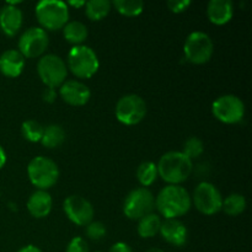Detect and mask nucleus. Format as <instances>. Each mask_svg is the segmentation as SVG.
<instances>
[{"label": "nucleus", "mask_w": 252, "mask_h": 252, "mask_svg": "<svg viewBox=\"0 0 252 252\" xmlns=\"http://www.w3.org/2000/svg\"><path fill=\"white\" fill-rule=\"evenodd\" d=\"M155 207L165 219H177L191 209V194L181 185H167L155 198Z\"/></svg>", "instance_id": "nucleus-1"}, {"label": "nucleus", "mask_w": 252, "mask_h": 252, "mask_svg": "<svg viewBox=\"0 0 252 252\" xmlns=\"http://www.w3.org/2000/svg\"><path fill=\"white\" fill-rule=\"evenodd\" d=\"M158 175L169 185L186 181L193 171V162L182 152H167L157 164Z\"/></svg>", "instance_id": "nucleus-2"}, {"label": "nucleus", "mask_w": 252, "mask_h": 252, "mask_svg": "<svg viewBox=\"0 0 252 252\" xmlns=\"http://www.w3.org/2000/svg\"><path fill=\"white\" fill-rule=\"evenodd\" d=\"M34 12L44 31H58L69 22V7L61 0H42L36 5Z\"/></svg>", "instance_id": "nucleus-3"}, {"label": "nucleus", "mask_w": 252, "mask_h": 252, "mask_svg": "<svg viewBox=\"0 0 252 252\" xmlns=\"http://www.w3.org/2000/svg\"><path fill=\"white\" fill-rule=\"evenodd\" d=\"M66 68L79 79H90L97 73L100 68L97 54L91 47L81 44L74 46L69 51L66 59Z\"/></svg>", "instance_id": "nucleus-4"}, {"label": "nucleus", "mask_w": 252, "mask_h": 252, "mask_svg": "<svg viewBox=\"0 0 252 252\" xmlns=\"http://www.w3.org/2000/svg\"><path fill=\"white\" fill-rule=\"evenodd\" d=\"M27 176L37 189L47 191L57 184L59 179V167L47 157L33 158L27 166Z\"/></svg>", "instance_id": "nucleus-5"}, {"label": "nucleus", "mask_w": 252, "mask_h": 252, "mask_svg": "<svg viewBox=\"0 0 252 252\" xmlns=\"http://www.w3.org/2000/svg\"><path fill=\"white\" fill-rule=\"evenodd\" d=\"M37 73L47 88L56 89L65 81L68 68L63 59L56 54H44L38 59Z\"/></svg>", "instance_id": "nucleus-6"}, {"label": "nucleus", "mask_w": 252, "mask_h": 252, "mask_svg": "<svg viewBox=\"0 0 252 252\" xmlns=\"http://www.w3.org/2000/svg\"><path fill=\"white\" fill-rule=\"evenodd\" d=\"M214 52V44L211 37L201 31L192 32L187 36L184 44L185 58L192 64H206L211 61Z\"/></svg>", "instance_id": "nucleus-7"}, {"label": "nucleus", "mask_w": 252, "mask_h": 252, "mask_svg": "<svg viewBox=\"0 0 252 252\" xmlns=\"http://www.w3.org/2000/svg\"><path fill=\"white\" fill-rule=\"evenodd\" d=\"M154 208V196L145 187L132 189L123 202V213L132 220H139L143 217L153 213Z\"/></svg>", "instance_id": "nucleus-8"}, {"label": "nucleus", "mask_w": 252, "mask_h": 252, "mask_svg": "<svg viewBox=\"0 0 252 252\" xmlns=\"http://www.w3.org/2000/svg\"><path fill=\"white\" fill-rule=\"evenodd\" d=\"M115 115L122 125L135 126L144 120L147 115V103L142 96L128 94L117 101Z\"/></svg>", "instance_id": "nucleus-9"}, {"label": "nucleus", "mask_w": 252, "mask_h": 252, "mask_svg": "<svg viewBox=\"0 0 252 252\" xmlns=\"http://www.w3.org/2000/svg\"><path fill=\"white\" fill-rule=\"evenodd\" d=\"M214 117L225 125H236L245 116V103L236 95H221L212 105Z\"/></svg>", "instance_id": "nucleus-10"}, {"label": "nucleus", "mask_w": 252, "mask_h": 252, "mask_svg": "<svg viewBox=\"0 0 252 252\" xmlns=\"http://www.w3.org/2000/svg\"><path fill=\"white\" fill-rule=\"evenodd\" d=\"M191 198L197 211L204 216H213L221 211L223 197L220 191L211 182L204 181L197 185Z\"/></svg>", "instance_id": "nucleus-11"}, {"label": "nucleus", "mask_w": 252, "mask_h": 252, "mask_svg": "<svg viewBox=\"0 0 252 252\" xmlns=\"http://www.w3.org/2000/svg\"><path fill=\"white\" fill-rule=\"evenodd\" d=\"M48 44L49 38L47 31L41 27H30L20 37L17 51L24 56V58H41L48 48Z\"/></svg>", "instance_id": "nucleus-12"}, {"label": "nucleus", "mask_w": 252, "mask_h": 252, "mask_svg": "<svg viewBox=\"0 0 252 252\" xmlns=\"http://www.w3.org/2000/svg\"><path fill=\"white\" fill-rule=\"evenodd\" d=\"M63 209L69 220L78 226H86L91 223L95 211L90 202L79 194H71L64 199Z\"/></svg>", "instance_id": "nucleus-13"}, {"label": "nucleus", "mask_w": 252, "mask_h": 252, "mask_svg": "<svg viewBox=\"0 0 252 252\" xmlns=\"http://www.w3.org/2000/svg\"><path fill=\"white\" fill-rule=\"evenodd\" d=\"M59 95L64 102L70 106L86 105L91 97V91L88 85L78 80H65L59 86Z\"/></svg>", "instance_id": "nucleus-14"}, {"label": "nucleus", "mask_w": 252, "mask_h": 252, "mask_svg": "<svg viewBox=\"0 0 252 252\" xmlns=\"http://www.w3.org/2000/svg\"><path fill=\"white\" fill-rule=\"evenodd\" d=\"M159 234L167 244L176 248L184 246L189 239V230L179 219H165L161 221Z\"/></svg>", "instance_id": "nucleus-15"}, {"label": "nucleus", "mask_w": 252, "mask_h": 252, "mask_svg": "<svg viewBox=\"0 0 252 252\" xmlns=\"http://www.w3.org/2000/svg\"><path fill=\"white\" fill-rule=\"evenodd\" d=\"M22 21H24L22 11L16 5L7 2L0 9V29L6 36H16L21 30Z\"/></svg>", "instance_id": "nucleus-16"}, {"label": "nucleus", "mask_w": 252, "mask_h": 252, "mask_svg": "<svg viewBox=\"0 0 252 252\" xmlns=\"http://www.w3.org/2000/svg\"><path fill=\"white\" fill-rule=\"evenodd\" d=\"M27 211L33 218L42 219L49 216L53 207V199L47 191L37 189L30 196L27 201Z\"/></svg>", "instance_id": "nucleus-17"}, {"label": "nucleus", "mask_w": 252, "mask_h": 252, "mask_svg": "<svg viewBox=\"0 0 252 252\" xmlns=\"http://www.w3.org/2000/svg\"><path fill=\"white\" fill-rule=\"evenodd\" d=\"M207 15L212 24L223 26L234 16V5L230 0H211L207 6Z\"/></svg>", "instance_id": "nucleus-18"}, {"label": "nucleus", "mask_w": 252, "mask_h": 252, "mask_svg": "<svg viewBox=\"0 0 252 252\" xmlns=\"http://www.w3.org/2000/svg\"><path fill=\"white\" fill-rule=\"evenodd\" d=\"M25 68V58L17 49H7L0 56V71L7 78H17Z\"/></svg>", "instance_id": "nucleus-19"}, {"label": "nucleus", "mask_w": 252, "mask_h": 252, "mask_svg": "<svg viewBox=\"0 0 252 252\" xmlns=\"http://www.w3.org/2000/svg\"><path fill=\"white\" fill-rule=\"evenodd\" d=\"M62 30H63L64 38L66 39V42L73 44V47L81 46L89 36L88 27L80 21H69Z\"/></svg>", "instance_id": "nucleus-20"}, {"label": "nucleus", "mask_w": 252, "mask_h": 252, "mask_svg": "<svg viewBox=\"0 0 252 252\" xmlns=\"http://www.w3.org/2000/svg\"><path fill=\"white\" fill-rule=\"evenodd\" d=\"M161 218L160 216L155 213H150L148 216L143 217L139 219L138 223V235L143 239H150L158 235L160 231V226H161Z\"/></svg>", "instance_id": "nucleus-21"}, {"label": "nucleus", "mask_w": 252, "mask_h": 252, "mask_svg": "<svg viewBox=\"0 0 252 252\" xmlns=\"http://www.w3.org/2000/svg\"><path fill=\"white\" fill-rule=\"evenodd\" d=\"M65 130L59 125H49L44 127L43 137H42L41 143L43 147L48 149H56L61 147L65 142Z\"/></svg>", "instance_id": "nucleus-22"}, {"label": "nucleus", "mask_w": 252, "mask_h": 252, "mask_svg": "<svg viewBox=\"0 0 252 252\" xmlns=\"http://www.w3.org/2000/svg\"><path fill=\"white\" fill-rule=\"evenodd\" d=\"M112 2L108 0H90L85 2V15L91 21H101L111 11Z\"/></svg>", "instance_id": "nucleus-23"}, {"label": "nucleus", "mask_w": 252, "mask_h": 252, "mask_svg": "<svg viewBox=\"0 0 252 252\" xmlns=\"http://www.w3.org/2000/svg\"><path fill=\"white\" fill-rule=\"evenodd\" d=\"M248 207V202H246L245 196L240 193H231L225 199H223V204H221V209L225 212L228 216L236 217L244 213Z\"/></svg>", "instance_id": "nucleus-24"}, {"label": "nucleus", "mask_w": 252, "mask_h": 252, "mask_svg": "<svg viewBox=\"0 0 252 252\" xmlns=\"http://www.w3.org/2000/svg\"><path fill=\"white\" fill-rule=\"evenodd\" d=\"M158 167L157 164L153 161H144L138 166L137 179L143 187H149L157 181L158 179Z\"/></svg>", "instance_id": "nucleus-25"}, {"label": "nucleus", "mask_w": 252, "mask_h": 252, "mask_svg": "<svg viewBox=\"0 0 252 252\" xmlns=\"http://www.w3.org/2000/svg\"><path fill=\"white\" fill-rule=\"evenodd\" d=\"M112 5L121 15L127 17L138 16L144 11V2L142 0H115Z\"/></svg>", "instance_id": "nucleus-26"}, {"label": "nucleus", "mask_w": 252, "mask_h": 252, "mask_svg": "<svg viewBox=\"0 0 252 252\" xmlns=\"http://www.w3.org/2000/svg\"><path fill=\"white\" fill-rule=\"evenodd\" d=\"M43 132H44L43 126L34 120L25 121L21 126L22 137L31 143L41 142L42 137H43Z\"/></svg>", "instance_id": "nucleus-27"}, {"label": "nucleus", "mask_w": 252, "mask_h": 252, "mask_svg": "<svg viewBox=\"0 0 252 252\" xmlns=\"http://www.w3.org/2000/svg\"><path fill=\"white\" fill-rule=\"evenodd\" d=\"M203 152H204L203 142L197 137L189 138V139L185 142L184 149H182V153H184V154L191 160L197 159V158L201 157V155L203 154Z\"/></svg>", "instance_id": "nucleus-28"}, {"label": "nucleus", "mask_w": 252, "mask_h": 252, "mask_svg": "<svg viewBox=\"0 0 252 252\" xmlns=\"http://www.w3.org/2000/svg\"><path fill=\"white\" fill-rule=\"evenodd\" d=\"M106 233H107V230H106L105 224L101 223V221L93 220L85 226V234L90 240L100 241L101 239L105 238Z\"/></svg>", "instance_id": "nucleus-29"}, {"label": "nucleus", "mask_w": 252, "mask_h": 252, "mask_svg": "<svg viewBox=\"0 0 252 252\" xmlns=\"http://www.w3.org/2000/svg\"><path fill=\"white\" fill-rule=\"evenodd\" d=\"M65 252H89L88 241L81 236H75L69 241Z\"/></svg>", "instance_id": "nucleus-30"}, {"label": "nucleus", "mask_w": 252, "mask_h": 252, "mask_svg": "<svg viewBox=\"0 0 252 252\" xmlns=\"http://www.w3.org/2000/svg\"><path fill=\"white\" fill-rule=\"evenodd\" d=\"M189 5H191L189 0H170L167 1V7L174 14H181V12L186 11Z\"/></svg>", "instance_id": "nucleus-31"}, {"label": "nucleus", "mask_w": 252, "mask_h": 252, "mask_svg": "<svg viewBox=\"0 0 252 252\" xmlns=\"http://www.w3.org/2000/svg\"><path fill=\"white\" fill-rule=\"evenodd\" d=\"M42 98H43L44 102L53 103L57 98L56 89H52V88L44 89L43 93H42Z\"/></svg>", "instance_id": "nucleus-32"}, {"label": "nucleus", "mask_w": 252, "mask_h": 252, "mask_svg": "<svg viewBox=\"0 0 252 252\" xmlns=\"http://www.w3.org/2000/svg\"><path fill=\"white\" fill-rule=\"evenodd\" d=\"M108 252H133V251H132V249H130V246L128 245V244L120 241V243L113 244V245L111 246L110 251H108Z\"/></svg>", "instance_id": "nucleus-33"}, {"label": "nucleus", "mask_w": 252, "mask_h": 252, "mask_svg": "<svg viewBox=\"0 0 252 252\" xmlns=\"http://www.w3.org/2000/svg\"><path fill=\"white\" fill-rule=\"evenodd\" d=\"M17 252H43V251L34 245H26V246H24V248L20 249Z\"/></svg>", "instance_id": "nucleus-34"}, {"label": "nucleus", "mask_w": 252, "mask_h": 252, "mask_svg": "<svg viewBox=\"0 0 252 252\" xmlns=\"http://www.w3.org/2000/svg\"><path fill=\"white\" fill-rule=\"evenodd\" d=\"M5 164H6V153H5L4 148L0 145V169H2Z\"/></svg>", "instance_id": "nucleus-35"}, {"label": "nucleus", "mask_w": 252, "mask_h": 252, "mask_svg": "<svg viewBox=\"0 0 252 252\" xmlns=\"http://www.w3.org/2000/svg\"><path fill=\"white\" fill-rule=\"evenodd\" d=\"M85 2L84 0H81V1H68L65 2L66 6H73V7H81V6H85Z\"/></svg>", "instance_id": "nucleus-36"}, {"label": "nucleus", "mask_w": 252, "mask_h": 252, "mask_svg": "<svg viewBox=\"0 0 252 252\" xmlns=\"http://www.w3.org/2000/svg\"><path fill=\"white\" fill-rule=\"evenodd\" d=\"M145 252H164L161 250V249H158V248H152L149 249V250H147Z\"/></svg>", "instance_id": "nucleus-37"}, {"label": "nucleus", "mask_w": 252, "mask_h": 252, "mask_svg": "<svg viewBox=\"0 0 252 252\" xmlns=\"http://www.w3.org/2000/svg\"><path fill=\"white\" fill-rule=\"evenodd\" d=\"M95 252H101V251H95Z\"/></svg>", "instance_id": "nucleus-38"}]
</instances>
